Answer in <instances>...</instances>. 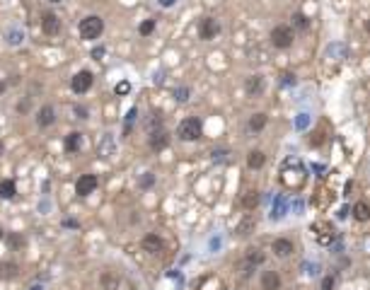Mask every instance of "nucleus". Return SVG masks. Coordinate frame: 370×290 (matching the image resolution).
<instances>
[{
  "instance_id": "f257e3e1",
  "label": "nucleus",
  "mask_w": 370,
  "mask_h": 290,
  "mask_svg": "<svg viewBox=\"0 0 370 290\" xmlns=\"http://www.w3.org/2000/svg\"><path fill=\"white\" fill-rule=\"evenodd\" d=\"M78 31H80V36H83V39L94 41V39H99V36H102V31H104V20H102V17H97V15H90V17H85V20L80 22Z\"/></svg>"
},
{
  "instance_id": "f03ea898",
  "label": "nucleus",
  "mask_w": 370,
  "mask_h": 290,
  "mask_svg": "<svg viewBox=\"0 0 370 290\" xmlns=\"http://www.w3.org/2000/svg\"><path fill=\"white\" fill-rule=\"evenodd\" d=\"M293 39H295V34H293V29L288 27V25H278V27L271 29V44L276 49H290Z\"/></svg>"
},
{
  "instance_id": "7ed1b4c3",
  "label": "nucleus",
  "mask_w": 370,
  "mask_h": 290,
  "mask_svg": "<svg viewBox=\"0 0 370 290\" xmlns=\"http://www.w3.org/2000/svg\"><path fill=\"white\" fill-rule=\"evenodd\" d=\"M177 136L182 138V141H199L201 138V121L199 118H184L182 123H179V128H177Z\"/></svg>"
},
{
  "instance_id": "20e7f679",
  "label": "nucleus",
  "mask_w": 370,
  "mask_h": 290,
  "mask_svg": "<svg viewBox=\"0 0 370 290\" xmlns=\"http://www.w3.org/2000/svg\"><path fill=\"white\" fill-rule=\"evenodd\" d=\"M70 87H73V92H75V94L87 92V89L92 87V73H90V70H80V73H75V75H73V80H70Z\"/></svg>"
},
{
  "instance_id": "39448f33",
  "label": "nucleus",
  "mask_w": 370,
  "mask_h": 290,
  "mask_svg": "<svg viewBox=\"0 0 370 290\" xmlns=\"http://www.w3.org/2000/svg\"><path fill=\"white\" fill-rule=\"evenodd\" d=\"M97 184H99V181H97L94 174H83V176L75 181V194H78V196H90V194L97 189Z\"/></svg>"
},
{
  "instance_id": "423d86ee",
  "label": "nucleus",
  "mask_w": 370,
  "mask_h": 290,
  "mask_svg": "<svg viewBox=\"0 0 370 290\" xmlns=\"http://www.w3.org/2000/svg\"><path fill=\"white\" fill-rule=\"evenodd\" d=\"M220 31V25L213 20V17H203L199 25V36L203 41H211V39H216V34Z\"/></svg>"
},
{
  "instance_id": "0eeeda50",
  "label": "nucleus",
  "mask_w": 370,
  "mask_h": 290,
  "mask_svg": "<svg viewBox=\"0 0 370 290\" xmlns=\"http://www.w3.org/2000/svg\"><path fill=\"white\" fill-rule=\"evenodd\" d=\"M41 29H44V34H49V36L61 34V17L54 15V12H46L44 20H41Z\"/></svg>"
},
{
  "instance_id": "6e6552de",
  "label": "nucleus",
  "mask_w": 370,
  "mask_h": 290,
  "mask_svg": "<svg viewBox=\"0 0 370 290\" xmlns=\"http://www.w3.org/2000/svg\"><path fill=\"white\" fill-rule=\"evenodd\" d=\"M54 121H56L54 107H41V109L36 112V126H39V128H46V126H51Z\"/></svg>"
},
{
  "instance_id": "1a4fd4ad",
  "label": "nucleus",
  "mask_w": 370,
  "mask_h": 290,
  "mask_svg": "<svg viewBox=\"0 0 370 290\" xmlns=\"http://www.w3.org/2000/svg\"><path fill=\"white\" fill-rule=\"evenodd\" d=\"M261 288L264 290H278L281 288V276L276 271H264L261 276Z\"/></svg>"
},
{
  "instance_id": "9d476101",
  "label": "nucleus",
  "mask_w": 370,
  "mask_h": 290,
  "mask_svg": "<svg viewBox=\"0 0 370 290\" xmlns=\"http://www.w3.org/2000/svg\"><path fill=\"white\" fill-rule=\"evenodd\" d=\"M162 247H165V244H162V239H160L157 234H148V237L143 239V249L150 252V254H160Z\"/></svg>"
},
{
  "instance_id": "9b49d317",
  "label": "nucleus",
  "mask_w": 370,
  "mask_h": 290,
  "mask_svg": "<svg viewBox=\"0 0 370 290\" xmlns=\"http://www.w3.org/2000/svg\"><path fill=\"white\" fill-rule=\"evenodd\" d=\"M245 89H247L249 97H259V94L264 92V78H261V75H252V78L247 80Z\"/></svg>"
},
{
  "instance_id": "f8f14e48",
  "label": "nucleus",
  "mask_w": 370,
  "mask_h": 290,
  "mask_svg": "<svg viewBox=\"0 0 370 290\" xmlns=\"http://www.w3.org/2000/svg\"><path fill=\"white\" fill-rule=\"evenodd\" d=\"M170 143V136L165 133V131H153L150 133V147L153 150H165Z\"/></svg>"
},
{
  "instance_id": "ddd939ff",
  "label": "nucleus",
  "mask_w": 370,
  "mask_h": 290,
  "mask_svg": "<svg viewBox=\"0 0 370 290\" xmlns=\"http://www.w3.org/2000/svg\"><path fill=\"white\" fill-rule=\"evenodd\" d=\"M271 249H274V254H276V257H290V254L295 252V247H293V242H290V239H276Z\"/></svg>"
},
{
  "instance_id": "4468645a",
  "label": "nucleus",
  "mask_w": 370,
  "mask_h": 290,
  "mask_svg": "<svg viewBox=\"0 0 370 290\" xmlns=\"http://www.w3.org/2000/svg\"><path fill=\"white\" fill-rule=\"evenodd\" d=\"M353 218L358 220V223H368L370 220V203L366 201H358L353 205Z\"/></svg>"
},
{
  "instance_id": "2eb2a0df",
  "label": "nucleus",
  "mask_w": 370,
  "mask_h": 290,
  "mask_svg": "<svg viewBox=\"0 0 370 290\" xmlns=\"http://www.w3.org/2000/svg\"><path fill=\"white\" fill-rule=\"evenodd\" d=\"M80 147H83V133L73 131V133L65 138V150H68V152H78Z\"/></svg>"
},
{
  "instance_id": "dca6fc26",
  "label": "nucleus",
  "mask_w": 370,
  "mask_h": 290,
  "mask_svg": "<svg viewBox=\"0 0 370 290\" xmlns=\"http://www.w3.org/2000/svg\"><path fill=\"white\" fill-rule=\"evenodd\" d=\"M15 194H17L15 181L12 179H2L0 181V199H15Z\"/></svg>"
},
{
  "instance_id": "f3484780",
  "label": "nucleus",
  "mask_w": 370,
  "mask_h": 290,
  "mask_svg": "<svg viewBox=\"0 0 370 290\" xmlns=\"http://www.w3.org/2000/svg\"><path fill=\"white\" fill-rule=\"evenodd\" d=\"M264 162H266V155H264L261 150H252V152L247 155V165H249L252 170H259V167H264Z\"/></svg>"
},
{
  "instance_id": "a211bd4d",
  "label": "nucleus",
  "mask_w": 370,
  "mask_h": 290,
  "mask_svg": "<svg viewBox=\"0 0 370 290\" xmlns=\"http://www.w3.org/2000/svg\"><path fill=\"white\" fill-rule=\"evenodd\" d=\"M264 126H266V114H254L252 118H249V131H254V133H259V131H264Z\"/></svg>"
},
{
  "instance_id": "6ab92c4d",
  "label": "nucleus",
  "mask_w": 370,
  "mask_h": 290,
  "mask_svg": "<svg viewBox=\"0 0 370 290\" xmlns=\"http://www.w3.org/2000/svg\"><path fill=\"white\" fill-rule=\"evenodd\" d=\"M17 276V263H0V278H15Z\"/></svg>"
},
{
  "instance_id": "aec40b11",
  "label": "nucleus",
  "mask_w": 370,
  "mask_h": 290,
  "mask_svg": "<svg viewBox=\"0 0 370 290\" xmlns=\"http://www.w3.org/2000/svg\"><path fill=\"white\" fill-rule=\"evenodd\" d=\"M308 25H310L308 15H303V12H295V15H293V27H298V29H308Z\"/></svg>"
},
{
  "instance_id": "412c9836",
  "label": "nucleus",
  "mask_w": 370,
  "mask_h": 290,
  "mask_svg": "<svg viewBox=\"0 0 370 290\" xmlns=\"http://www.w3.org/2000/svg\"><path fill=\"white\" fill-rule=\"evenodd\" d=\"M138 31H141L143 36H150V34L155 31V20H145L141 27H138Z\"/></svg>"
},
{
  "instance_id": "4be33fe9",
  "label": "nucleus",
  "mask_w": 370,
  "mask_h": 290,
  "mask_svg": "<svg viewBox=\"0 0 370 290\" xmlns=\"http://www.w3.org/2000/svg\"><path fill=\"white\" fill-rule=\"evenodd\" d=\"M242 203H245V208H254L256 203H259V194H256V191H249V196H245Z\"/></svg>"
},
{
  "instance_id": "5701e85b",
  "label": "nucleus",
  "mask_w": 370,
  "mask_h": 290,
  "mask_svg": "<svg viewBox=\"0 0 370 290\" xmlns=\"http://www.w3.org/2000/svg\"><path fill=\"white\" fill-rule=\"evenodd\" d=\"M261 261H264V254H261V252H259V249H249V263H261Z\"/></svg>"
},
{
  "instance_id": "b1692460",
  "label": "nucleus",
  "mask_w": 370,
  "mask_h": 290,
  "mask_svg": "<svg viewBox=\"0 0 370 290\" xmlns=\"http://www.w3.org/2000/svg\"><path fill=\"white\" fill-rule=\"evenodd\" d=\"M7 242H10V247H22V244H25V237H20V234H10V237H7Z\"/></svg>"
},
{
  "instance_id": "393cba45",
  "label": "nucleus",
  "mask_w": 370,
  "mask_h": 290,
  "mask_svg": "<svg viewBox=\"0 0 370 290\" xmlns=\"http://www.w3.org/2000/svg\"><path fill=\"white\" fill-rule=\"evenodd\" d=\"M174 97H177L179 102H186V99H189V89H186V87H179V89L174 92Z\"/></svg>"
},
{
  "instance_id": "a878e982",
  "label": "nucleus",
  "mask_w": 370,
  "mask_h": 290,
  "mask_svg": "<svg viewBox=\"0 0 370 290\" xmlns=\"http://www.w3.org/2000/svg\"><path fill=\"white\" fill-rule=\"evenodd\" d=\"M252 228H254V220L249 218L247 223H242V225H240V234H249V230H252Z\"/></svg>"
},
{
  "instance_id": "bb28decb",
  "label": "nucleus",
  "mask_w": 370,
  "mask_h": 290,
  "mask_svg": "<svg viewBox=\"0 0 370 290\" xmlns=\"http://www.w3.org/2000/svg\"><path fill=\"white\" fill-rule=\"evenodd\" d=\"M281 83H285V85H295V75H293V73H281Z\"/></svg>"
},
{
  "instance_id": "cd10ccee",
  "label": "nucleus",
  "mask_w": 370,
  "mask_h": 290,
  "mask_svg": "<svg viewBox=\"0 0 370 290\" xmlns=\"http://www.w3.org/2000/svg\"><path fill=\"white\" fill-rule=\"evenodd\" d=\"M334 288V278H332V276H324V278H322V290H332Z\"/></svg>"
},
{
  "instance_id": "c85d7f7f",
  "label": "nucleus",
  "mask_w": 370,
  "mask_h": 290,
  "mask_svg": "<svg viewBox=\"0 0 370 290\" xmlns=\"http://www.w3.org/2000/svg\"><path fill=\"white\" fill-rule=\"evenodd\" d=\"M128 89H131V85H128V83L123 80V83H119V85H116V94H126Z\"/></svg>"
},
{
  "instance_id": "c756f323",
  "label": "nucleus",
  "mask_w": 370,
  "mask_h": 290,
  "mask_svg": "<svg viewBox=\"0 0 370 290\" xmlns=\"http://www.w3.org/2000/svg\"><path fill=\"white\" fill-rule=\"evenodd\" d=\"M141 186H143V189H148V186H153V174H150V172H148V174H145V176H143V179H141Z\"/></svg>"
},
{
  "instance_id": "7c9ffc66",
  "label": "nucleus",
  "mask_w": 370,
  "mask_h": 290,
  "mask_svg": "<svg viewBox=\"0 0 370 290\" xmlns=\"http://www.w3.org/2000/svg\"><path fill=\"white\" fill-rule=\"evenodd\" d=\"M102 56H104V49H102V46L92 51V58H94V60H99V58H102Z\"/></svg>"
},
{
  "instance_id": "2f4dec72",
  "label": "nucleus",
  "mask_w": 370,
  "mask_h": 290,
  "mask_svg": "<svg viewBox=\"0 0 370 290\" xmlns=\"http://www.w3.org/2000/svg\"><path fill=\"white\" fill-rule=\"evenodd\" d=\"M75 114H78V118H87V109H85V107H83V109L78 107V109H75Z\"/></svg>"
},
{
  "instance_id": "473e14b6",
  "label": "nucleus",
  "mask_w": 370,
  "mask_h": 290,
  "mask_svg": "<svg viewBox=\"0 0 370 290\" xmlns=\"http://www.w3.org/2000/svg\"><path fill=\"white\" fill-rule=\"evenodd\" d=\"M174 2H177V0H160V5H162V7H172Z\"/></svg>"
},
{
  "instance_id": "72a5a7b5",
  "label": "nucleus",
  "mask_w": 370,
  "mask_h": 290,
  "mask_svg": "<svg viewBox=\"0 0 370 290\" xmlns=\"http://www.w3.org/2000/svg\"><path fill=\"white\" fill-rule=\"evenodd\" d=\"M29 290H44V288H41V286H31Z\"/></svg>"
},
{
  "instance_id": "f704fd0d",
  "label": "nucleus",
  "mask_w": 370,
  "mask_h": 290,
  "mask_svg": "<svg viewBox=\"0 0 370 290\" xmlns=\"http://www.w3.org/2000/svg\"><path fill=\"white\" fill-rule=\"evenodd\" d=\"M366 31H368V34H370V20H368V22H366Z\"/></svg>"
},
{
  "instance_id": "c9c22d12",
  "label": "nucleus",
  "mask_w": 370,
  "mask_h": 290,
  "mask_svg": "<svg viewBox=\"0 0 370 290\" xmlns=\"http://www.w3.org/2000/svg\"><path fill=\"white\" fill-rule=\"evenodd\" d=\"M2 89H5V83H0V94H2Z\"/></svg>"
},
{
  "instance_id": "e433bc0d",
  "label": "nucleus",
  "mask_w": 370,
  "mask_h": 290,
  "mask_svg": "<svg viewBox=\"0 0 370 290\" xmlns=\"http://www.w3.org/2000/svg\"><path fill=\"white\" fill-rule=\"evenodd\" d=\"M2 234H5V232H2V228H0V239H2Z\"/></svg>"
},
{
  "instance_id": "4c0bfd02",
  "label": "nucleus",
  "mask_w": 370,
  "mask_h": 290,
  "mask_svg": "<svg viewBox=\"0 0 370 290\" xmlns=\"http://www.w3.org/2000/svg\"><path fill=\"white\" fill-rule=\"evenodd\" d=\"M51 2H61V0H51Z\"/></svg>"
}]
</instances>
